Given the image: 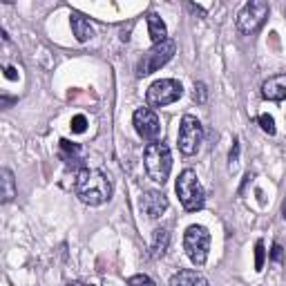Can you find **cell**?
I'll return each mask as SVG.
<instances>
[{"label": "cell", "instance_id": "cb8c5ba5", "mask_svg": "<svg viewBox=\"0 0 286 286\" xmlns=\"http://www.w3.org/2000/svg\"><path fill=\"white\" fill-rule=\"evenodd\" d=\"M271 259L275 264H282V259H284V248L279 244H273V248H271Z\"/></svg>", "mask_w": 286, "mask_h": 286}, {"label": "cell", "instance_id": "7402d4cb", "mask_svg": "<svg viewBox=\"0 0 286 286\" xmlns=\"http://www.w3.org/2000/svg\"><path fill=\"white\" fill-rule=\"evenodd\" d=\"M128 284L130 286H157V284H154V279L148 277V275H132L128 279Z\"/></svg>", "mask_w": 286, "mask_h": 286}, {"label": "cell", "instance_id": "2e32d148", "mask_svg": "<svg viewBox=\"0 0 286 286\" xmlns=\"http://www.w3.org/2000/svg\"><path fill=\"white\" fill-rule=\"evenodd\" d=\"M148 31H150V38L152 43H164L168 38V29H166V23L159 18V14H148Z\"/></svg>", "mask_w": 286, "mask_h": 286}, {"label": "cell", "instance_id": "9c48e42d", "mask_svg": "<svg viewBox=\"0 0 286 286\" xmlns=\"http://www.w3.org/2000/svg\"><path fill=\"white\" fill-rule=\"evenodd\" d=\"M132 123H134L136 134H139L143 141H148V143L159 141L161 123H159V116L154 114L152 108H139L132 114Z\"/></svg>", "mask_w": 286, "mask_h": 286}, {"label": "cell", "instance_id": "ba28073f", "mask_svg": "<svg viewBox=\"0 0 286 286\" xmlns=\"http://www.w3.org/2000/svg\"><path fill=\"white\" fill-rule=\"evenodd\" d=\"M201 136H204V130H201V123L197 116L192 114H186L181 119V126H179V134H177V141H179V150L184 154H194L201 146Z\"/></svg>", "mask_w": 286, "mask_h": 286}, {"label": "cell", "instance_id": "52a82bcc", "mask_svg": "<svg viewBox=\"0 0 286 286\" xmlns=\"http://www.w3.org/2000/svg\"><path fill=\"white\" fill-rule=\"evenodd\" d=\"M181 94H184V87H181L179 81L174 79H161V81H154L146 92V101L150 108H166L170 103L179 101Z\"/></svg>", "mask_w": 286, "mask_h": 286}, {"label": "cell", "instance_id": "d4e9b609", "mask_svg": "<svg viewBox=\"0 0 286 286\" xmlns=\"http://www.w3.org/2000/svg\"><path fill=\"white\" fill-rule=\"evenodd\" d=\"M5 76H7L9 81H16V79H18V72H16V67H11V65H7V67H5Z\"/></svg>", "mask_w": 286, "mask_h": 286}, {"label": "cell", "instance_id": "9a60e30c", "mask_svg": "<svg viewBox=\"0 0 286 286\" xmlns=\"http://www.w3.org/2000/svg\"><path fill=\"white\" fill-rule=\"evenodd\" d=\"M69 23H72V31H74L76 41L85 43V41H90V38L94 36V29H92V25H90V23H87V21H85V18H83L81 14H72Z\"/></svg>", "mask_w": 286, "mask_h": 286}, {"label": "cell", "instance_id": "d6986e66", "mask_svg": "<svg viewBox=\"0 0 286 286\" xmlns=\"http://www.w3.org/2000/svg\"><path fill=\"white\" fill-rule=\"evenodd\" d=\"M69 128H72V132H76V134H83L87 130V119L83 114H76V116H72V123H69Z\"/></svg>", "mask_w": 286, "mask_h": 286}, {"label": "cell", "instance_id": "4316f807", "mask_svg": "<svg viewBox=\"0 0 286 286\" xmlns=\"http://www.w3.org/2000/svg\"><path fill=\"white\" fill-rule=\"evenodd\" d=\"M282 217L286 219V199H284V204H282Z\"/></svg>", "mask_w": 286, "mask_h": 286}, {"label": "cell", "instance_id": "8fae6325", "mask_svg": "<svg viewBox=\"0 0 286 286\" xmlns=\"http://www.w3.org/2000/svg\"><path fill=\"white\" fill-rule=\"evenodd\" d=\"M262 96L266 101H284L286 99V74L271 76L262 85Z\"/></svg>", "mask_w": 286, "mask_h": 286}, {"label": "cell", "instance_id": "83f0119b", "mask_svg": "<svg viewBox=\"0 0 286 286\" xmlns=\"http://www.w3.org/2000/svg\"><path fill=\"white\" fill-rule=\"evenodd\" d=\"M67 286H83V284H79V282H74V284H67Z\"/></svg>", "mask_w": 286, "mask_h": 286}, {"label": "cell", "instance_id": "6da1fadb", "mask_svg": "<svg viewBox=\"0 0 286 286\" xmlns=\"http://www.w3.org/2000/svg\"><path fill=\"white\" fill-rule=\"evenodd\" d=\"M74 190L76 197L87 206H101L112 197V184H110L108 174L96 170V168H83L76 174Z\"/></svg>", "mask_w": 286, "mask_h": 286}, {"label": "cell", "instance_id": "7a4b0ae2", "mask_svg": "<svg viewBox=\"0 0 286 286\" xmlns=\"http://www.w3.org/2000/svg\"><path fill=\"white\" fill-rule=\"evenodd\" d=\"M143 166H146L148 177H150L154 184L164 186L172 170V154H170L168 143H164V141L148 143L146 150H143Z\"/></svg>", "mask_w": 286, "mask_h": 286}, {"label": "cell", "instance_id": "4fadbf2b", "mask_svg": "<svg viewBox=\"0 0 286 286\" xmlns=\"http://www.w3.org/2000/svg\"><path fill=\"white\" fill-rule=\"evenodd\" d=\"M0 201L3 204H9L11 199L16 197V179H14V172L9 168H3L0 170Z\"/></svg>", "mask_w": 286, "mask_h": 286}, {"label": "cell", "instance_id": "ac0fdd59", "mask_svg": "<svg viewBox=\"0 0 286 286\" xmlns=\"http://www.w3.org/2000/svg\"><path fill=\"white\" fill-rule=\"evenodd\" d=\"M192 99H194V103H199V105H204V103L208 101V90H206V83H201V81L194 83Z\"/></svg>", "mask_w": 286, "mask_h": 286}, {"label": "cell", "instance_id": "8992f818", "mask_svg": "<svg viewBox=\"0 0 286 286\" xmlns=\"http://www.w3.org/2000/svg\"><path fill=\"white\" fill-rule=\"evenodd\" d=\"M269 11H271V7L264 0H251V3H246L242 11L237 14V29L246 36L255 34L264 25L266 18H269Z\"/></svg>", "mask_w": 286, "mask_h": 286}, {"label": "cell", "instance_id": "44dd1931", "mask_svg": "<svg viewBox=\"0 0 286 286\" xmlns=\"http://www.w3.org/2000/svg\"><path fill=\"white\" fill-rule=\"evenodd\" d=\"M264 259H266V251H264V242L259 239V242L255 244V271L264 269Z\"/></svg>", "mask_w": 286, "mask_h": 286}, {"label": "cell", "instance_id": "277c9868", "mask_svg": "<svg viewBox=\"0 0 286 286\" xmlns=\"http://www.w3.org/2000/svg\"><path fill=\"white\" fill-rule=\"evenodd\" d=\"M184 248L194 266L206 264L208 251H210V233H208L206 226H199V224L188 226L184 233Z\"/></svg>", "mask_w": 286, "mask_h": 286}, {"label": "cell", "instance_id": "e0dca14e", "mask_svg": "<svg viewBox=\"0 0 286 286\" xmlns=\"http://www.w3.org/2000/svg\"><path fill=\"white\" fill-rule=\"evenodd\" d=\"M79 150L81 148L76 146V143H72V141H67V139H61V157L65 159V164H67L69 168L76 164V161H81V159H76V154H79Z\"/></svg>", "mask_w": 286, "mask_h": 286}, {"label": "cell", "instance_id": "7c38bea8", "mask_svg": "<svg viewBox=\"0 0 286 286\" xmlns=\"http://www.w3.org/2000/svg\"><path fill=\"white\" fill-rule=\"evenodd\" d=\"M170 286H208V279L197 271H179L170 277Z\"/></svg>", "mask_w": 286, "mask_h": 286}, {"label": "cell", "instance_id": "5bb4252c", "mask_svg": "<svg viewBox=\"0 0 286 286\" xmlns=\"http://www.w3.org/2000/svg\"><path fill=\"white\" fill-rule=\"evenodd\" d=\"M168 248H170V233L166 228H157L152 233V244H150V251H152V257H164Z\"/></svg>", "mask_w": 286, "mask_h": 286}, {"label": "cell", "instance_id": "ffe728a7", "mask_svg": "<svg viewBox=\"0 0 286 286\" xmlns=\"http://www.w3.org/2000/svg\"><path fill=\"white\" fill-rule=\"evenodd\" d=\"M259 126H262V130L266 134H275L277 130H275V119H273L271 114H259Z\"/></svg>", "mask_w": 286, "mask_h": 286}, {"label": "cell", "instance_id": "5b68a950", "mask_svg": "<svg viewBox=\"0 0 286 286\" xmlns=\"http://www.w3.org/2000/svg\"><path fill=\"white\" fill-rule=\"evenodd\" d=\"M174 51H177V43H174L172 38H166L164 43L152 45V47L148 49L146 54H143V58L139 61L136 76H150V74H154V72L161 69L174 56Z\"/></svg>", "mask_w": 286, "mask_h": 286}, {"label": "cell", "instance_id": "484cf974", "mask_svg": "<svg viewBox=\"0 0 286 286\" xmlns=\"http://www.w3.org/2000/svg\"><path fill=\"white\" fill-rule=\"evenodd\" d=\"M11 103H14V99H9V96H3V105H5V108L11 105Z\"/></svg>", "mask_w": 286, "mask_h": 286}, {"label": "cell", "instance_id": "f1b7e54d", "mask_svg": "<svg viewBox=\"0 0 286 286\" xmlns=\"http://www.w3.org/2000/svg\"><path fill=\"white\" fill-rule=\"evenodd\" d=\"M87 286H92V284H87Z\"/></svg>", "mask_w": 286, "mask_h": 286}, {"label": "cell", "instance_id": "603a6c76", "mask_svg": "<svg viewBox=\"0 0 286 286\" xmlns=\"http://www.w3.org/2000/svg\"><path fill=\"white\" fill-rule=\"evenodd\" d=\"M228 168L230 170H237V161H239V141H235L233 143V150H230V154H228Z\"/></svg>", "mask_w": 286, "mask_h": 286}, {"label": "cell", "instance_id": "30bf717a", "mask_svg": "<svg viewBox=\"0 0 286 286\" xmlns=\"http://www.w3.org/2000/svg\"><path fill=\"white\" fill-rule=\"evenodd\" d=\"M141 210L150 219H159L168 210V197L159 190H148L141 197Z\"/></svg>", "mask_w": 286, "mask_h": 286}, {"label": "cell", "instance_id": "3957f363", "mask_svg": "<svg viewBox=\"0 0 286 286\" xmlns=\"http://www.w3.org/2000/svg\"><path fill=\"white\" fill-rule=\"evenodd\" d=\"M174 190H177V197L181 201V206H184L188 212H197V210L204 208L206 190H204V186H201V181L197 179V172H194V170H184V172H181L179 179H177V186H174Z\"/></svg>", "mask_w": 286, "mask_h": 286}]
</instances>
